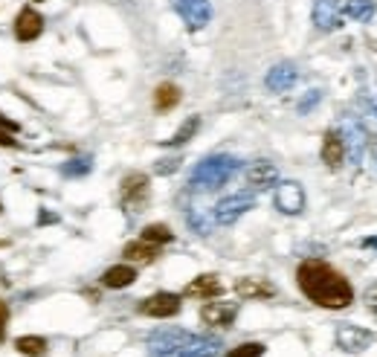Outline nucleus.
Listing matches in <instances>:
<instances>
[{
  "instance_id": "nucleus-1",
  "label": "nucleus",
  "mask_w": 377,
  "mask_h": 357,
  "mask_svg": "<svg viewBox=\"0 0 377 357\" xmlns=\"http://www.w3.org/2000/svg\"><path fill=\"white\" fill-rule=\"evenodd\" d=\"M296 284L299 291L319 308L340 311L354 302V288L334 264L323 259H305L296 267Z\"/></svg>"
},
{
  "instance_id": "nucleus-2",
  "label": "nucleus",
  "mask_w": 377,
  "mask_h": 357,
  "mask_svg": "<svg viewBox=\"0 0 377 357\" xmlns=\"http://www.w3.org/2000/svg\"><path fill=\"white\" fill-rule=\"evenodd\" d=\"M223 342L218 337L192 334L183 328H163L148 337V357H218Z\"/></svg>"
},
{
  "instance_id": "nucleus-3",
  "label": "nucleus",
  "mask_w": 377,
  "mask_h": 357,
  "mask_svg": "<svg viewBox=\"0 0 377 357\" xmlns=\"http://www.w3.org/2000/svg\"><path fill=\"white\" fill-rule=\"evenodd\" d=\"M241 160L232 154H212L201 160L198 166L192 168V177H189V186L192 189H221L241 171Z\"/></svg>"
},
{
  "instance_id": "nucleus-4",
  "label": "nucleus",
  "mask_w": 377,
  "mask_h": 357,
  "mask_svg": "<svg viewBox=\"0 0 377 357\" xmlns=\"http://www.w3.org/2000/svg\"><path fill=\"white\" fill-rule=\"evenodd\" d=\"M151 201V180L148 175L143 171H131V175H125L122 183H119V204L122 209L128 212V215H139V212H145Z\"/></svg>"
},
{
  "instance_id": "nucleus-5",
  "label": "nucleus",
  "mask_w": 377,
  "mask_h": 357,
  "mask_svg": "<svg viewBox=\"0 0 377 357\" xmlns=\"http://www.w3.org/2000/svg\"><path fill=\"white\" fill-rule=\"evenodd\" d=\"M253 206H256V192L253 189H249V192H235L230 197H221V201L215 204L212 218L221 226H230V224H235V221L244 215V212H249Z\"/></svg>"
},
{
  "instance_id": "nucleus-6",
  "label": "nucleus",
  "mask_w": 377,
  "mask_h": 357,
  "mask_svg": "<svg viewBox=\"0 0 377 357\" xmlns=\"http://www.w3.org/2000/svg\"><path fill=\"white\" fill-rule=\"evenodd\" d=\"M340 137H343V148H345V157L351 160L354 166L363 163V154L369 148V137H366V128L357 117H343L340 122Z\"/></svg>"
},
{
  "instance_id": "nucleus-7",
  "label": "nucleus",
  "mask_w": 377,
  "mask_h": 357,
  "mask_svg": "<svg viewBox=\"0 0 377 357\" xmlns=\"http://www.w3.org/2000/svg\"><path fill=\"white\" fill-rule=\"evenodd\" d=\"M334 340H337V346L343 351L360 354L374 342V331H369V328H363V325H354V322H340L337 331H334Z\"/></svg>"
},
{
  "instance_id": "nucleus-8",
  "label": "nucleus",
  "mask_w": 377,
  "mask_h": 357,
  "mask_svg": "<svg viewBox=\"0 0 377 357\" xmlns=\"http://www.w3.org/2000/svg\"><path fill=\"white\" fill-rule=\"evenodd\" d=\"M172 6L192 32L203 30V26L212 21V3H209V0H172Z\"/></svg>"
},
{
  "instance_id": "nucleus-9",
  "label": "nucleus",
  "mask_w": 377,
  "mask_h": 357,
  "mask_svg": "<svg viewBox=\"0 0 377 357\" xmlns=\"http://www.w3.org/2000/svg\"><path fill=\"white\" fill-rule=\"evenodd\" d=\"M180 305H183V299H180L177 293H154L139 302V313L143 317H154V320H169V317H177L180 313Z\"/></svg>"
},
{
  "instance_id": "nucleus-10",
  "label": "nucleus",
  "mask_w": 377,
  "mask_h": 357,
  "mask_svg": "<svg viewBox=\"0 0 377 357\" xmlns=\"http://www.w3.org/2000/svg\"><path fill=\"white\" fill-rule=\"evenodd\" d=\"M273 204H276L278 212H285V215H299V212L305 209V189H302V183H296V180L276 183Z\"/></svg>"
},
{
  "instance_id": "nucleus-11",
  "label": "nucleus",
  "mask_w": 377,
  "mask_h": 357,
  "mask_svg": "<svg viewBox=\"0 0 377 357\" xmlns=\"http://www.w3.org/2000/svg\"><path fill=\"white\" fill-rule=\"evenodd\" d=\"M314 26L319 32H334L343 26V12H340V0H314Z\"/></svg>"
},
{
  "instance_id": "nucleus-12",
  "label": "nucleus",
  "mask_w": 377,
  "mask_h": 357,
  "mask_svg": "<svg viewBox=\"0 0 377 357\" xmlns=\"http://www.w3.org/2000/svg\"><path fill=\"white\" fill-rule=\"evenodd\" d=\"M12 26H15V38L21 44H30V41H35L41 32H44V15L35 12V6H23Z\"/></svg>"
},
{
  "instance_id": "nucleus-13",
  "label": "nucleus",
  "mask_w": 377,
  "mask_h": 357,
  "mask_svg": "<svg viewBox=\"0 0 377 357\" xmlns=\"http://www.w3.org/2000/svg\"><path fill=\"white\" fill-rule=\"evenodd\" d=\"M238 317V302H215L206 299V305L201 308V320L212 328H230Z\"/></svg>"
},
{
  "instance_id": "nucleus-14",
  "label": "nucleus",
  "mask_w": 377,
  "mask_h": 357,
  "mask_svg": "<svg viewBox=\"0 0 377 357\" xmlns=\"http://www.w3.org/2000/svg\"><path fill=\"white\" fill-rule=\"evenodd\" d=\"M276 180H278V168L270 160H256V163L247 166V183H249V189L253 192L276 186Z\"/></svg>"
},
{
  "instance_id": "nucleus-15",
  "label": "nucleus",
  "mask_w": 377,
  "mask_h": 357,
  "mask_svg": "<svg viewBox=\"0 0 377 357\" xmlns=\"http://www.w3.org/2000/svg\"><path fill=\"white\" fill-rule=\"evenodd\" d=\"M296 79H299L296 64L282 61V64L270 67V73H267V79H264V84H267L270 93H285V90H290L293 84H296Z\"/></svg>"
},
{
  "instance_id": "nucleus-16",
  "label": "nucleus",
  "mask_w": 377,
  "mask_h": 357,
  "mask_svg": "<svg viewBox=\"0 0 377 357\" xmlns=\"http://www.w3.org/2000/svg\"><path fill=\"white\" fill-rule=\"evenodd\" d=\"M221 293H223V282L215 273H203L198 279H192L183 291V296H192V299H218Z\"/></svg>"
},
{
  "instance_id": "nucleus-17",
  "label": "nucleus",
  "mask_w": 377,
  "mask_h": 357,
  "mask_svg": "<svg viewBox=\"0 0 377 357\" xmlns=\"http://www.w3.org/2000/svg\"><path fill=\"white\" fill-rule=\"evenodd\" d=\"M235 293L241 299H270L276 296V288L267 279H256V276H241L235 282Z\"/></svg>"
},
{
  "instance_id": "nucleus-18",
  "label": "nucleus",
  "mask_w": 377,
  "mask_h": 357,
  "mask_svg": "<svg viewBox=\"0 0 377 357\" xmlns=\"http://www.w3.org/2000/svg\"><path fill=\"white\" fill-rule=\"evenodd\" d=\"M345 160V148H343V137L337 128H328L323 137V163L328 168H340Z\"/></svg>"
},
{
  "instance_id": "nucleus-19",
  "label": "nucleus",
  "mask_w": 377,
  "mask_h": 357,
  "mask_svg": "<svg viewBox=\"0 0 377 357\" xmlns=\"http://www.w3.org/2000/svg\"><path fill=\"white\" fill-rule=\"evenodd\" d=\"M122 255H125V262H128V264H151L160 255V247L157 244H148V241L139 238V241L125 244Z\"/></svg>"
},
{
  "instance_id": "nucleus-20",
  "label": "nucleus",
  "mask_w": 377,
  "mask_h": 357,
  "mask_svg": "<svg viewBox=\"0 0 377 357\" xmlns=\"http://www.w3.org/2000/svg\"><path fill=\"white\" fill-rule=\"evenodd\" d=\"M136 279V267L134 264H114V267H108L105 273H102V284L105 288H128V284H134Z\"/></svg>"
},
{
  "instance_id": "nucleus-21",
  "label": "nucleus",
  "mask_w": 377,
  "mask_h": 357,
  "mask_svg": "<svg viewBox=\"0 0 377 357\" xmlns=\"http://www.w3.org/2000/svg\"><path fill=\"white\" fill-rule=\"evenodd\" d=\"M374 9H377V3L374 0H348L345 6H340V12H343V18H351V21H371V15H374Z\"/></svg>"
},
{
  "instance_id": "nucleus-22",
  "label": "nucleus",
  "mask_w": 377,
  "mask_h": 357,
  "mask_svg": "<svg viewBox=\"0 0 377 357\" xmlns=\"http://www.w3.org/2000/svg\"><path fill=\"white\" fill-rule=\"evenodd\" d=\"M180 105V88L172 81H163L157 84V90H154V108L157 110H172Z\"/></svg>"
},
{
  "instance_id": "nucleus-23",
  "label": "nucleus",
  "mask_w": 377,
  "mask_h": 357,
  "mask_svg": "<svg viewBox=\"0 0 377 357\" xmlns=\"http://www.w3.org/2000/svg\"><path fill=\"white\" fill-rule=\"evenodd\" d=\"M201 131V117H189L183 125L174 131V137L172 139H163V146H169V148H180V146H186V142Z\"/></svg>"
},
{
  "instance_id": "nucleus-24",
  "label": "nucleus",
  "mask_w": 377,
  "mask_h": 357,
  "mask_svg": "<svg viewBox=\"0 0 377 357\" xmlns=\"http://www.w3.org/2000/svg\"><path fill=\"white\" fill-rule=\"evenodd\" d=\"M15 349L23 357H44L47 354V340L44 337H35V334H23L15 340Z\"/></svg>"
},
{
  "instance_id": "nucleus-25",
  "label": "nucleus",
  "mask_w": 377,
  "mask_h": 357,
  "mask_svg": "<svg viewBox=\"0 0 377 357\" xmlns=\"http://www.w3.org/2000/svg\"><path fill=\"white\" fill-rule=\"evenodd\" d=\"M186 221H189V226L198 235H209V233H212V226H215V218H209L201 206H189L186 209Z\"/></svg>"
},
{
  "instance_id": "nucleus-26",
  "label": "nucleus",
  "mask_w": 377,
  "mask_h": 357,
  "mask_svg": "<svg viewBox=\"0 0 377 357\" xmlns=\"http://www.w3.org/2000/svg\"><path fill=\"white\" fill-rule=\"evenodd\" d=\"M143 241L163 247V244H172V241H174V233H172L165 224H148L145 230H143Z\"/></svg>"
},
{
  "instance_id": "nucleus-27",
  "label": "nucleus",
  "mask_w": 377,
  "mask_h": 357,
  "mask_svg": "<svg viewBox=\"0 0 377 357\" xmlns=\"http://www.w3.org/2000/svg\"><path fill=\"white\" fill-rule=\"evenodd\" d=\"M90 168H93V157H73V160L61 163V175L64 177H85V175H90Z\"/></svg>"
},
{
  "instance_id": "nucleus-28",
  "label": "nucleus",
  "mask_w": 377,
  "mask_h": 357,
  "mask_svg": "<svg viewBox=\"0 0 377 357\" xmlns=\"http://www.w3.org/2000/svg\"><path fill=\"white\" fill-rule=\"evenodd\" d=\"M360 110H363V125H377V96H360Z\"/></svg>"
},
{
  "instance_id": "nucleus-29",
  "label": "nucleus",
  "mask_w": 377,
  "mask_h": 357,
  "mask_svg": "<svg viewBox=\"0 0 377 357\" xmlns=\"http://www.w3.org/2000/svg\"><path fill=\"white\" fill-rule=\"evenodd\" d=\"M264 342H241V346H235L227 351V357H261L264 354Z\"/></svg>"
},
{
  "instance_id": "nucleus-30",
  "label": "nucleus",
  "mask_w": 377,
  "mask_h": 357,
  "mask_svg": "<svg viewBox=\"0 0 377 357\" xmlns=\"http://www.w3.org/2000/svg\"><path fill=\"white\" fill-rule=\"evenodd\" d=\"M180 157H165V160H160L157 166H154V175H174V171L180 168Z\"/></svg>"
},
{
  "instance_id": "nucleus-31",
  "label": "nucleus",
  "mask_w": 377,
  "mask_h": 357,
  "mask_svg": "<svg viewBox=\"0 0 377 357\" xmlns=\"http://www.w3.org/2000/svg\"><path fill=\"white\" fill-rule=\"evenodd\" d=\"M319 99H323V90H308V93L302 96V102H299V113H308L319 102Z\"/></svg>"
},
{
  "instance_id": "nucleus-32",
  "label": "nucleus",
  "mask_w": 377,
  "mask_h": 357,
  "mask_svg": "<svg viewBox=\"0 0 377 357\" xmlns=\"http://www.w3.org/2000/svg\"><path fill=\"white\" fill-rule=\"evenodd\" d=\"M6 325H9V305L0 299V342L6 340Z\"/></svg>"
},
{
  "instance_id": "nucleus-33",
  "label": "nucleus",
  "mask_w": 377,
  "mask_h": 357,
  "mask_svg": "<svg viewBox=\"0 0 377 357\" xmlns=\"http://www.w3.org/2000/svg\"><path fill=\"white\" fill-rule=\"evenodd\" d=\"M363 128H366V137H369V148H371L374 166H377V125H363Z\"/></svg>"
},
{
  "instance_id": "nucleus-34",
  "label": "nucleus",
  "mask_w": 377,
  "mask_h": 357,
  "mask_svg": "<svg viewBox=\"0 0 377 357\" xmlns=\"http://www.w3.org/2000/svg\"><path fill=\"white\" fill-rule=\"evenodd\" d=\"M366 308L374 313V317H377V282L371 284V288L366 291Z\"/></svg>"
},
{
  "instance_id": "nucleus-35",
  "label": "nucleus",
  "mask_w": 377,
  "mask_h": 357,
  "mask_svg": "<svg viewBox=\"0 0 377 357\" xmlns=\"http://www.w3.org/2000/svg\"><path fill=\"white\" fill-rule=\"evenodd\" d=\"M0 131H6V134H18V122L0 113Z\"/></svg>"
},
{
  "instance_id": "nucleus-36",
  "label": "nucleus",
  "mask_w": 377,
  "mask_h": 357,
  "mask_svg": "<svg viewBox=\"0 0 377 357\" xmlns=\"http://www.w3.org/2000/svg\"><path fill=\"white\" fill-rule=\"evenodd\" d=\"M0 148H21V142H18V139H12V134L0 131Z\"/></svg>"
},
{
  "instance_id": "nucleus-37",
  "label": "nucleus",
  "mask_w": 377,
  "mask_h": 357,
  "mask_svg": "<svg viewBox=\"0 0 377 357\" xmlns=\"http://www.w3.org/2000/svg\"><path fill=\"white\" fill-rule=\"evenodd\" d=\"M360 247H366V250H377V235H369V238H360Z\"/></svg>"
},
{
  "instance_id": "nucleus-38",
  "label": "nucleus",
  "mask_w": 377,
  "mask_h": 357,
  "mask_svg": "<svg viewBox=\"0 0 377 357\" xmlns=\"http://www.w3.org/2000/svg\"><path fill=\"white\" fill-rule=\"evenodd\" d=\"M41 224H52V221H59V215H52V212H41Z\"/></svg>"
}]
</instances>
